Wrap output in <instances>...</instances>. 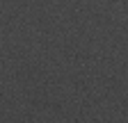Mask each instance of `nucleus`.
<instances>
[]
</instances>
